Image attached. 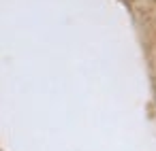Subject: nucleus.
Here are the masks:
<instances>
[]
</instances>
